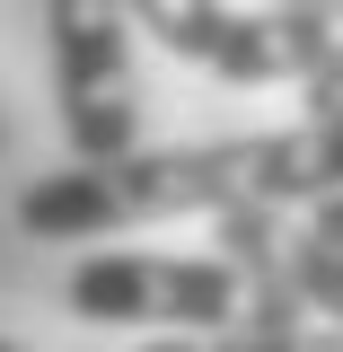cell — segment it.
<instances>
[{
  "label": "cell",
  "mask_w": 343,
  "mask_h": 352,
  "mask_svg": "<svg viewBox=\"0 0 343 352\" xmlns=\"http://www.w3.org/2000/svg\"><path fill=\"white\" fill-rule=\"evenodd\" d=\"M264 247L291 273V291L308 300V317L326 335H343V238H326L300 203H264Z\"/></svg>",
  "instance_id": "277c9868"
},
{
  "label": "cell",
  "mask_w": 343,
  "mask_h": 352,
  "mask_svg": "<svg viewBox=\"0 0 343 352\" xmlns=\"http://www.w3.org/2000/svg\"><path fill=\"white\" fill-rule=\"evenodd\" d=\"M0 150H9V132H0Z\"/></svg>",
  "instance_id": "52a82bcc"
},
{
  "label": "cell",
  "mask_w": 343,
  "mask_h": 352,
  "mask_svg": "<svg viewBox=\"0 0 343 352\" xmlns=\"http://www.w3.org/2000/svg\"><path fill=\"white\" fill-rule=\"evenodd\" d=\"M53 36V115L71 159H115L141 141V71H132V0H44Z\"/></svg>",
  "instance_id": "3957f363"
},
{
  "label": "cell",
  "mask_w": 343,
  "mask_h": 352,
  "mask_svg": "<svg viewBox=\"0 0 343 352\" xmlns=\"http://www.w3.org/2000/svg\"><path fill=\"white\" fill-rule=\"evenodd\" d=\"M308 220H317V229H326V238H343V194H317V203H300Z\"/></svg>",
  "instance_id": "8992f818"
},
{
  "label": "cell",
  "mask_w": 343,
  "mask_h": 352,
  "mask_svg": "<svg viewBox=\"0 0 343 352\" xmlns=\"http://www.w3.org/2000/svg\"><path fill=\"white\" fill-rule=\"evenodd\" d=\"M0 352H9V344H0Z\"/></svg>",
  "instance_id": "ba28073f"
},
{
  "label": "cell",
  "mask_w": 343,
  "mask_h": 352,
  "mask_svg": "<svg viewBox=\"0 0 343 352\" xmlns=\"http://www.w3.org/2000/svg\"><path fill=\"white\" fill-rule=\"evenodd\" d=\"M343 194V115L308 106L282 132H238V141H185V150H115V159H71L36 176L9 220L53 247L124 238L159 220H212L229 203H317Z\"/></svg>",
  "instance_id": "6da1fadb"
},
{
  "label": "cell",
  "mask_w": 343,
  "mask_h": 352,
  "mask_svg": "<svg viewBox=\"0 0 343 352\" xmlns=\"http://www.w3.org/2000/svg\"><path fill=\"white\" fill-rule=\"evenodd\" d=\"M62 308L88 326H168V335H238L247 326V273L220 256H150L106 247L62 273Z\"/></svg>",
  "instance_id": "7a4b0ae2"
},
{
  "label": "cell",
  "mask_w": 343,
  "mask_h": 352,
  "mask_svg": "<svg viewBox=\"0 0 343 352\" xmlns=\"http://www.w3.org/2000/svg\"><path fill=\"white\" fill-rule=\"evenodd\" d=\"M300 97H308V106H326V115H343V53L317 71V80H300Z\"/></svg>",
  "instance_id": "5b68a950"
}]
</instances>
